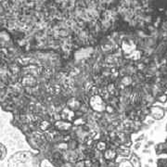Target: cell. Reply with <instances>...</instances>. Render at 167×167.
Returning a JSON list of instances; mask_svg holds the SVG:
<instances>
[{"mask_svg":"<svg viewBox=\"0 0 167 167\" xmlns=\"http://www.w3.org/2000/svg\"><path fill=\"white\" fill-rule=\"evenodd\" d=\"M89 105L95 111H98V113H102V111L107 110V105L104 101V98L100 95L91 96L90 99H89Z\"/></svg>","mask_w":167,"mask_h":167,"instance_id":"6da1fadb","label":"cell"},{"mask_svg":"<svg viewBox=\"0 0 167 167\" xmlns=\"http://www.w3.org/2000/svg\"><path fill=\"white\" fill-rule=\"evenodd\" d=\"M122 49L124 53L127 56H130L133 52L136 51V45L132 41H124L122 44Z\"/></svg>","mask_w":167,"mask_h":167,"instance_id":"7a4b0ae2","label":"cell"},{"mask_svg":"<svg viewBox=\"0 0 167 167\" xmlns=\"http://www.w3.org/2000/svg\"><path fill=\"white\" fill-rule=\"evenodd\" d=\"M55 127L57 128L58 130L67 131V130H70L71 128V124L70 122H67L65 120H59L55 122Z\"/></svg>","mask_w":167,"mask_h":167,"instance_id":"3957f363","label":"cell"},{"mask_svg":"<svg viewBox=\"0 0 167 167\" xmlns=\"http://www.w3.org/2000/svg\"><path fill=\"white\" fill-rule=\"evenodd\" d=\"M22 85L25 86H35L36 85V80L35 79V77L31 75H26L22 79Z\"/></svg>","mask_w":167,"mask_h":167,"instance_id":"277c9868","label":"cell"},{"mask_svg":"<svg viewBox=\"0 0 167 167\" xmlns=\"http://www.w3.org/2000/svg\"><path fill=\"white\" fill-rule=\"evenodd\" d=\"M67 105H68V108H69L70 110H74V111L81 109V107H82L81 103L78 101L77 99H75L74 98H71L69 101H68V104H67Z\"/></svg>","mask_w":167,"mask_h":167,"instance_id":"5b68a950","label":"cell"},{"mask_svg":"<svg viewBox=\"0 0 167 167\" xmlns=\"http://www.w3.org/2000/svg\"><path fill=\"white\" fill-rule=\"evenodd\" d=\"M74 116H75L74 111L70 110L69 108H65L62 111V117L65 119V121H67V119H68V121H71L74 119Z\"/></svg>","mask_w":167,"mask_h":167,"instance_id":"8992f818","label":"cell"},{"mask_svg":"<svg viewBox=\"0 0 167 167\" xmlns=\"http://www.w3.org/2000/svg\"><path fill=\"white\" fill-rule=\"evenodd\" d=\"M115 151H113V150L111 149H108L105 151V154H104V157L107 159V160H111V159H114L115 158Z\"/></svg>","mask_w":167,"mask_h":167,"instance_id":"52a82bcc","label":"cell"},{"mask_svg":"<svg viewBox=\"0 0 167 167\" xmlns=\"http://www.w3.org/2000/svg\"><path fill=\"white\" fill-rule=\"evenodd\" d=\"M50 128V124L47 121H42L40 122V129L42 131H48Z\"/></svg>","mask_w":167,"mask_h":167,"instance_id":"ba28073f","label":"cell"},{"mask_svg":"<svg viewBox=\"0 0 167 167\" xmlns=\"http://www.w3.org/2000/svg\"><path fill=\"white\" fill-rule=\"evenodd\" d=\"M132 82H133V80L130 76H125V77H122V84L125 86H129L132 84Z\"/></svg>","mask_w":167,"mask_h":167,"instance_id":"9c48e42d","label":"cell"},{"mask_svg":"<svg viewBox=\"0 0 167 167\" xmlns=\"http://www.w3.org/2000/svg\"><path fill=\"white\" fill-rule=\"evenodd\" d=\"M107 90H108L109 94L113 95V94L115 93V91H116V89H115L114 85H113V84H110V85H109V86H108V87H107Z\"/></svg>","mask_w":167,"mask_h":167,"instance_id":"30bf717a","label":"cell"},{"mask_svg":"<svg viewBox=\"0 0 167 167\" xmlns=\"http://www.w3.org/2000/svg\"><path fill=\"white\" fill-rule=\"evenodd\" d=\"M74 122L75 125H85L86 124V121L83 120L82 118H79V119H77V120H74Z\"/></svg>","mask_w":167,"mask_h":167,"instance_id":"8fae6325","label":"cell"},{"mask_svg":"<svg viewBox=\"0 0 167 167\" xmlns=\"http://www.w3.org/2000/svg\"><path fill=\"white\" fill-rule=\"evenodd\" d=\"M97 148L99 150H104L106 149V143H104V142H98V145H97Z\"/></svg>","mask_w":167,"mask_h":167,"instance_id":"7c38bea8","label":"cell"},{"mask_svg":"<svg viewBox=\"0 0 167 167\" xmlns=\"http://www.w3.org/2000/svg\"><path fill=\"white\" fill-rule=\"evenodd\" d=\"M1 149H2V159L4 158V156H5V154H6V149H5V147L3 146H1Z\"/></svg>","mask_w":167,"mask_h":167,"instance_id":"4fadbf2b","label":"cell"}]
</instances>
